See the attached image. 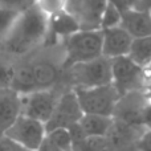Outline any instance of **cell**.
<instances>
[{
	"instance_id": "52a82bcc",
	"label": "cell",
	"mask_w": 151,
	"mask_h": 151,
	"mask_svg": "<svg viewBox=\"0 0 151 151\" xmlns=\"http://www.w3.org/2000/svg\"><path fill=\"white\" fill-rule=\"evenodd\" d=\"M21 96V114L45 123L50 119L60 98L55 89L36 90Z\"/></svg>"
},
{
	"instance_id": "7a4b0ae2",
	"label": "cell",
	"mask_w": 151,
	"mask_h": 151,
	"mask_svg": "<svg viewBox=\"0 0 151 151\" xmlns=\"http://www.w3.org/2000/svg\"><path fill=\"white\" fill-rule=\"evenodd\" d=\"M102 42H104L102 29L78 31L70 37H68L64 41L65 56L61 63L63 70H66L76 64L86 63V61L101 57Z\"/></svg>"
},
{
	"instance_id": "9a60e30c",
	"label": "cell",
	"mask_w": 151,
	"mask_h": 151,
	"mask_svg": "<svg viewBox=\"0 0 151 151\" xmlns=\"http://www.w3.org/2000/svg\"><path fill=\"white\" fill-rule=\"evenodd\" d=\"M121 27L130 33L133 39L151 36V12L133 8L122 13Z\"/></svg>"
},
{
	"instance_id": "6da1fadb",
	"label": "cell",
	"mask_w": 151,
	"mask_h": 151,
	"mask_svg": "<svg viewBox=\"0 0 151 151\" xmlns=\"http://www.w3.org/2000/svg\"><path fill=\"white\" fill-rule=\"evenodd\" d=\"M48 32V16L37 5L21 12L4 37L3 50L12 56H24L44 44Z\"/></svg>"
},
{
	"instance_id": "ba28073f",
	"label": "cell",
	"mask_w": 151,
	"mask_h": 151,
	"mask_svg": "<svg viewBox=\"0 0 151 151\" xmlns=\"http://www.w3.org/2000/svg\"><path fill=\"white\" fill-rule=\"evenodd\" d=\"M149 102L145 90H135L121 96L115 105L113 118L131 127L143 129L142 126V113ZM146 130V129H143Z\"/></svg>"
},
{
	"instance_id": "f546056e",
	"label": "cell",
	"mask_w": 151,
	"mask_h": 151,
	"mask_svg": "<svg viewBox=\"0 0 151 151\" xmlns=\"http://www.w3.org/2000/svg\"><path fill=\"white\" fill-rule=\"evenodd\" d=\"M145 93H146L147 98H149V101L151 102V78L149 80V82H147L146 88H145Z\"/></svg>"
},
{
	"instance_id": "7402d4cb",
	"label": "cell",
	"mask_w": 151,
	"mask_h": 151,
	"mask_svg": "<svg viewBox=\"0 0 151 151\" xmlns=\"http://www.w3.org/2000/svg\"><path fill=\"white\" fill-rule=\"evenodd\" d=\"M33 5H36V0H0V8L16 13L25 12Z\"/></svg>"
},
{
	"instance_id": "7c38bea8",
	"label": "cell",
	"mask_w": 151,
	"mask_h": 151,
	"mask_svg": "<svg viewBox=\"0 0 151 151\" xmlns=\"http://www.w3.org/2000/svg\"><path fill=\"white\" fill-rule=\"evenodd\" d=\"M81 31L76 19L68 11L48 17V32L44 44L52 45L58 41H65L68 37Z\"/></svg>"
},
{
	"instance_id": "4316f807",
	"label": "cell",
	"mask_w": 151,
	"mask_h": 151,
	"mask_svg": "<svg viewBox=\"0 0 151 151\" xmlns=\"http://www.w3.org/2000/svg\"><path fill=\"white\" fill-rule=\"evenodd\" d=\"M142 126L146 130H151V102L149 101L142 113Z\"/></svg>"
},
{
	"instance_id": "d4e9b609",
	"label": "cell",
	"mask_w": 151,
	"mask_h": 151,
	"mask_svg": "<svg viewBox=\"0 0 151 151\" xmlns=\"http://www.w3.org/2000/svg\"><path fill=\"white\" fill-rule=\"evenodd\" d=\"M109 3H111L115 8L121 11V12H126V11H130L133 8H135L137 5V0H107Z\"/></svg>"
},
{
	"instance_id": "3957f363",
	"label": "cell",
	"mask_w": 151,
	"mask_h": 151,
	"mask_svg": "<svg viewBox=\"0 0 151 151\" xmlns=\"http://www.w3.org/2000/svg\"><path fill=\"white\" fill-rule=\"evenodd\" d=\"M64 72H66L72 89L96 88L113 82L111 60L105 56L86 63L76 64Z\"/></svg>"
},
{
	"instance_id": "484cf974",
	"label": "cell",
	"mask_w": 151,
	"mask_h": 151,
	"mask_svg": "<svg viewBox=\"0 0 151 151\" xmlns=\"http://www.w3.org/2000/svg\"><path fill=\"white\" fill-rule=\"evenodd\" d=\"M12 77H13V68H8V66L0 64V83H4V85H7L9 88Z\"/></svg>"
},
{
	"instance_id": "603a6c76",
	"label": "cell",
	"mask_w": 151,
	"mask_h": 151,
	"mask_svg": "<svg viewBox=\"0 0 151 151\" xmlns=\"http://www.w3.org/2000/svg\"><path fill=\"white\" fill-rule=\"evenodd\" d=\"M137 150L151 151V130H145L137 139Z\"/></svg>"
},
{
	"instance_id": "4fadbf2b",
	"label": "cell",
	"mask_w": 151,
	"mask_h": 151,
	"mask_svg": "<svg viewBox=\"0 0 151 151\" xmlns=\"http://www.w3.org/2000/svg\"><path fill=\"white\" fill-rule=\"evenodd\" d=\"M21 115V96L8 86L0 88V135Z\"/></svg>"
},
{
	"instance_id": "5b68a950",
	"label": "cell",
	"mask_w": 151,
	"mask_h": 151,
	"mask_svg": "<svg viewBox=\"0 0 151 151\" xmlns=\"http://www.w3.org/2000/svg\"><path fill=\"white\" fill-rule=\"evenodd\" d=\"M73 90L83 114L113 117L115 105L121 97L113 83L96 88H76Z\"/></svg>"
},
{
	"instance_id": "e0dca14e",
	"label": "cell",
	"mask_w": 151,
	"mask_h": 151,
	"mask_svg": "<svg viewBox=\"0 0 151 151\" xmlns=\"http://www.w3.org/2000/svg\"><path fill=\"white\" fill-rule=\"evenodd\" d=\"M127 56L138 65L147 68L151 64V36L134 39Z\"/></svg>"
},
{
	"instance_id": "ffe728a7",
	"label": "cell",
	"mask_w": 151,
	"mask_h": 151,
	"mask_svg": "<svg viewBox=\"0 0 151 151\" xmlns=\"http://www.w3.org/2000/svg\"><path fill=\"white\" fill-rule=\"evenodd\" d=\"M68 0H36V5L48 16H55L66 11Z\"/></svg>"
},
{
	"instance_id": "ac0fdd59",
	"label": "cell",
	"mask_w": 151,
	"mask_h": 151,
	"mask_svg": "<svg viewBox=\"0 0 151 151\" xmlns=\"http://www.w3.org/2000/svg\"><path fill=\"white\" fill-rule=\"evenodd\" d=\"M73 151H110L106 138H80L73 141Z\"/></svg>"
},
{
	"instance_id": "83f0119b",
	"label": "cell",
	"mask_w": 151,
	"mask_h": 151,
	"mask_svg": "<svg viewBox=\"0 0 151 151\" xmlns=\"http://www.w3.org/2000/svg\"><path fill=\"white\" fill-rule=\"evenodd\" d=\"M37 151H63V150H61L56 143H53L48 137H45L44 142L41 143V146L39 147V150Z\"/></svg>"
},
{
	"instance_id": "d6986e66",
	"label": "cell",
	"mask_w": 151,
	"mask_h": 151,
	"mask_svg": "<svg viewBox=\"0 0 151 151\" xmlns=\"http://www.w3.org/2000/svg\"><path fill=\"white\" fill-rule=\"evenodd\" d=\"M122 21V12L118 8H115L111 3L107 1V5L104 11L101 20V29H109L114 28V27L121 25Z\"/></svg>"
},
{
	"instance_id": "4dcf8cb0",
	"label": "cell",
	"mask_w": 151,
	"mask_h": 151,
	"mask_svg": "<svg viewBox=\"0 0 151 151\" xmlns=\"http://www.w3.org/2000/svg\"><path fill=\"white\" fill-rule=\"evenodd\" d=\"M146 70H147V74H149V77L151 78V64L146 68Z\"/></svg>"
},
{
	"instance_id": "44dd1931",
	"label": "cell",
	"mask_w": 151,
	"mask_h": 151,
	"mask_svg": "<svg viewBox=\"0 0 151 151\" xmlns=\"http://www.w3.org/2000/svg\"><path fill=\"white\" fill-rule=\"evenodd\" d=\"M20 13L12 12V11H7L0 8V44L3 42L4 37L7 36V33L9 32L11 27L13 25L15 20L17 19V16Z\"/></svg>"
},
{
	"instance_id": "8992f818",
	"label": "cell",
	"mask_w": 151,
	"mask_h": 151,
	"mask_svg": "<svg viewBox=\"0 0 151 151\" xmlns=\"http://www.w3.org/2000/svg\"><path fill=\"white\" fill-rule=\"evenodd\" d=\"M45 123L21 114L3 135L8 137L27 151H37L47 137Z\"/></svg>"
},
{
	"instance_id": "2e32d148",
	"label": "cell",
	"mask_w": 151,
	"mask_h": 151,
	"mask_svg": "<svg viewBox=\"0 0 151 151\" xmlns=\"http://www.w3.org/2000/svg\"><path fill=\"white\" fill-rule=\"evenodd\" d=\"M114 123V118L97 114H83L77 123L83 138H106Z\"/></svg>"
},
{
	"instance_id": "9c48e42d",
	"label": "cell",
	"mask_w": 151,
	"mask_h": 151,
	"mask_svg": "<svg viewBox=\"0 0 151 151\" xmlns=\"http://www.w3.org/2000/svg\"><path fill=\"white\" fill-rule=\"evenodd\" d=\"M107 0H68L66 11L78 23L81 31L101 29V20Z\"/></svg>"
},
{
	"instance_id": "277c9868",
	"label": "cell",
	"mask_w": 151,
	"mask_h": 151,
	"mask_svg": "<svg viewBox=\"0 0 151 151\" xmlns=\"http://www.w3.org/2000/svg\"><path fill=\"white\" fill-rule=\"evenodd\" d=\"M113 85L115 86L119 96L135 90H145L150 77L146 68L138 65L129 56L111 58Z\"/></svg>"
},
{
	"instance_id": "5bb4252c",
	"label": "cell",
	"mask_w": 151,
	"mask_h": 151,
	"mask_svg": "<svg viewBox=\"0 0 151 151\" xmlns=\"http://www.w3.org/2000/svg\"><path fill=\"white\" fill-rule=\"evenodd\" d=\"M29 68H31L35 91L53 89V86L58 81L61 72H64L63 66H57L53 61L49 60H40L31 63Z\"/></svg>"
},
{
	"instance_id": "8fae6325",
	"label": "cell",
	"mask_w": 151,
	"mask_h": 151,
	"mask_svg": "<svg viewBox=\"0 0 151 151\" xmlns=\"http://www.w3.org/2000/svg\"><path fill=\"white\" fill-rule=\"evenodd\" d=\"M102 35H104L102 56L111 60V58L129 55L134 39L123 27L118 25L114 28L102 29Z\"/></svg>"
},
{
	"instance_id": "30bf717a",
	"label": "cell",
	"mask_w": 151,
	"mask_h": 151,
	"mask_svg": "<svg viewBox=\"0 0 151 151\" xmlns=\"http://www.w3.org/2000/svg\"><path fill=\"white\" fill-rule=\"evenodd\" d=\"M82 115L83 111L80 106V102H78L74 90L72 89V90L60 96L52 117L45 125L47 126V131L58 127H64V129L72 127L73 125L80 122Z\"/></svg>"
},
{
	"instance_id": "cb8c5ba5",
	"label": "cell",
	"mask_w": 151,
	"mask_h": 151,
	"mask_svg": "<svg viewBox=\"0 0 151 151\" xmlns=\"http://www.w3.org/2000/svg\"><path fill=\"white\" fill-rule=\"evenodd\" d=\"M0 151H27L5 135H0Z\"/></svg>"
},
{
	"instance_id": "f1b7e54d",
	"label": "cell",
	"mask_w": 151,
	"mask_h": 151,
	"mask_svg": "<svg viewBox=\"0 0 151 151\" xmlns=\"http://www.w3.org/2000/svg\"><path fill=\"white\" fill-rule=\"evenodd\" d=\"M137 9H143L151 12V0H137Z\"/></svg>"
}]
</instances>
